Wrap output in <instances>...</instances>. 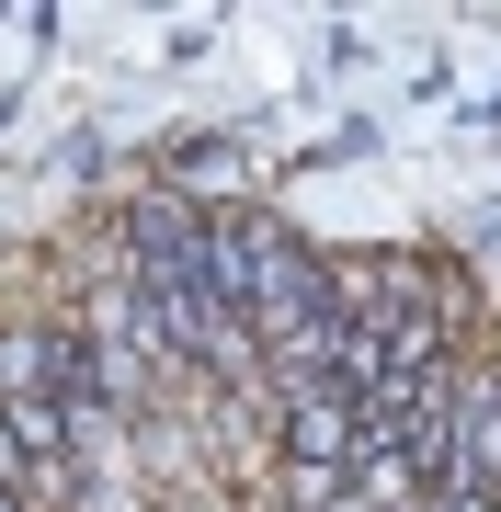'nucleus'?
<instances>
[{
  "label": "nucleus",
  "instance_id": "f257e3e1",
  "mask_svg": "<svg viewBox=\"0 0 501 512\" xmlns=\"http://www.w3.org/2000/svg\"><path fill=\"white\" fill-rule=\"evenodd\" d=\"M445 490L501 501V365H467V399H456V467H445Z\"/></svg>",
  "mask_w": 501,
  "mask_h": 512
},
{
  "label": "nucleus",
  "instance_id": "f03ea898",
  "mask_svg": "<svg viewBox=\"0 0 501 512\" xmlns=\"http://www.w3.org/2000/svg\"><path fill=\"white\" fill-rule=\"evenodd\" d=\"M490 512H501V501H490Z\"/></svg>",
  "mask_w": 501,
  "mask_h": 512
}]
</instances>
